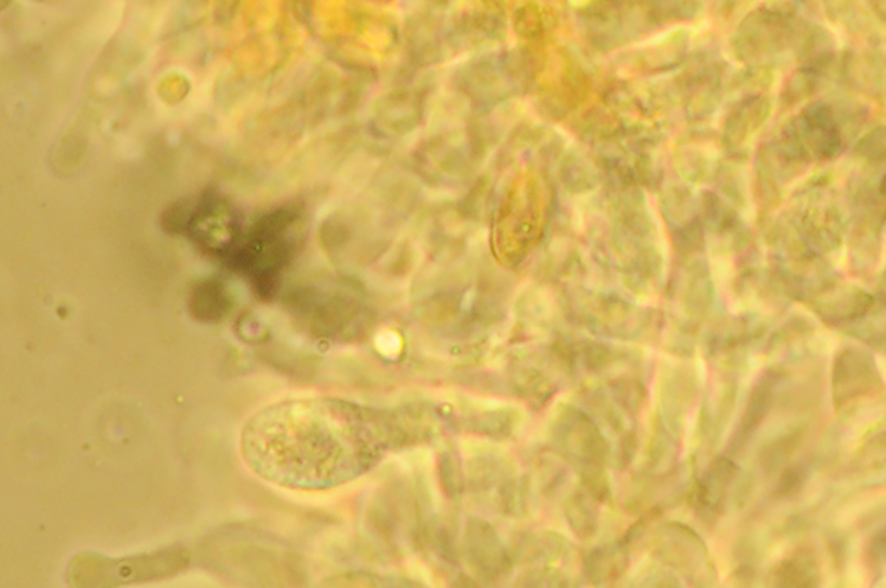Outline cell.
Segmentation results:
<instances>
[{
    "label": "cell",
    "instance_id": "6da1fadb",
    "mask_svg": "<svg viewBox=\"0 0 886 588\" xmlns=\"http://www.w3.org/2000/svg\"><path fill=\"white\" fill-rule=\"evenodd\" d=\"M402 428L383 410L334 398L274 403L244 422L239 452L257 478L295 492H328L371 473Z\"/></svg>",
    "mask_w": 886,
    "mask_h": 588
}]
</instances>
